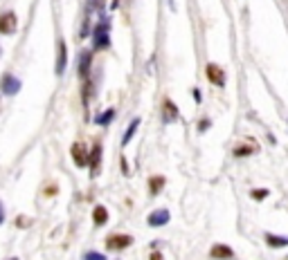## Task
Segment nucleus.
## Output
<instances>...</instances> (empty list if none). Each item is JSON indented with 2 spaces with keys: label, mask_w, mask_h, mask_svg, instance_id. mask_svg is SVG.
I'll list each match as a JSON object with an SVG mask.
<instances>
[{
  "label": "nucleus",
  "mask_w": 288,
  "mask_h": 260,
  "mask_svg": "<svg viewBox=\"0 0 288 260\" xmlns=\"http://www.w3.org/2000/svg\"><path fill=\"white\" fill-rule=\"evenodd\" d=\"M93 45L95 50H106L111 45V23H108V18L101 16L97 27L93 29Z\"/></svg>",
  "instance_id": "obj_1"
},
{
  "label": "nucleus",
  "mask_w": 288,
  "mask_h": 260,
  "mask_svg": "<svg viewBox=\"0 0 288 260\" xmlns=\"http://www.w3.org/2000/svg\"><path fill=\"white\" fill-rule=\"evenodd\" d=\"M131 244H133V238L124 236V233H115V236L106 238V249L108 251H122V249L131 247Z\"/></svg>",
  "instance_id": "obj_2"
},
{
  "label": "nucleus",
  "mask_w": 288,
  "mask_h": 260,
  "mask_svg": "<svg viewBox=\"0 0 288 260\" xmlns=\"http://www.w3.org/2000/svg\"><path fill=\"white\" fill-rule=\"evenodd\" d=\"M0 92L7 94V97H14V94L20 92V81L14 74H5L0 81Z\"/></svg>",
  "instance_id": "obj_3"
},
{
  "label": "nucleus",
  "mask_w": 288,
  "mask_h": 260,
  "mask_svg": "<svg viewBox=\"0 0 288 260\" xmlns=\"http://www.w3.org/2000/svg\"><path fill=\"white\" fill-rule=\"evenodd\" d=\"M18 29V23H16V14L14 12H5L2 16H0V34H14Z\"/></svg>",
  "instance_id": "obj_4"
},
{
  "label": "nucleus",
  "mask_w": 288,
  "mask_h": 260,
  "mask_svg": "<svg viewBox=\"0 0 288 260\" xmlns=\"http://www.w3.org/2000/svg\"><path fill=\"white\" fill-rule=\"evenodd\" d=\"M205 72H207V79H210V83H212V86H218V87L225 86V72H223V68H221V65L210 63Z\"/></svg>",
  "instance_id": "obj_5"
},
{
  "label": "nucleus",
  "mask_w": 288,
  "mask_h": 260,
  "mask_svg": "<svg viewBox=\"0 0 288 260\" xmlns=\"http://www.w3.org/2000/svg\"><path fill=\"white\" fill-rule=\"evenodd\" d=\"M180 119V112H178L176 104L171 99H165L162 101V123H173Z\"/></svg>",
  "instance_id": "obj_6"
},
{
  "label": "nucleus",
  "mask_w": 288,
  "mask_h": 260,
  "mask_svg": "<svg viewBox=\"0 0 288 260\" xmlns=\"http://www.w3.org/2000/svg\"><path fill=\"white\" fill-rule=\"evenodd\" d=\"M169 211L167 208H155L153 213H149V226H162V225H167L169 222Z\"/></svg>",
  "instance_id": "obj_7"
},
{
  "label": "nucleus",
  "mask_w": 288,
  "mask_h": 260,
  "mask_svg": "<svg viewBox=\"0 0 288 260\" xmlns=\"http://www.w3.org/2000/svg\"><path fill=\"white\" fill-rule=\"evenodd\" d=\"M210 256H212L214 260H232L234 258V251H232L228 244H214V247L210 249Z\"/></svg>",
  "instance_id": "obj_8"
},
{
  "label": "nucleus",
  "mask_w": 288,
  "mask_h": 260,
  "mask_svg": "<svg viewBox=\"0 0 288 260\" xmlns=\"http://www.w3.org/2000/svg\"><path fill=\"white\" fill-rule=\"evenodd\" d=\"M90 65H93V54H90L88 50H83V52L79 54V76H81V79H88Z\"/></svg>",
  "instance_id": "obj_9"
},
{
  "label": "nucleus",
  "mask_w": 288,
  "mask_h": 260,
  "mask_svg": "<svg viewBox=\"0 0 288 260\" xmlns=\"http://www.w3.org/2000/svg\"><path fill=\"white\" fill-rule=\"evenodd\" d=\"M72 157H75V164L79 168H83V166H88V151H86V146H81V144H75L72 146Z\"/></svg>",
  "instance_id": "obj_10"
},
{
  "label": "nucleus",
  "mask_w": 288,
  "mask_h": 260,
  "mask_svg": "<svg viewBox=\"0 0 288 260\" xmlns=\"http://www.w3.org/2000/svg\"><path fill=\"white\" fill-rule=\"evenodd\" d=\"M65 65H68V47L63 41H59V56H57V76H63Z\"/></svg>",
  "instance_id": "obj_11"
},
{
  "label": "nucleus",
  "mask_w": 288,
  "mask_h": 260,
  "mask_svg": "<svg viewBox=\"0 0 288 260\" xmlns=\"http://www.w3.org/2000/svg\"><path fill=\"white\" fill-rule=\"evenodd\" d=\"M88 164L93 166V175H97V171H99V164H101V146L99 144L93 146V153H90Z\"/></svg>",
  "instance_id": "obj_12"
},
{
  "label": "nucleus",
  "mask_w": 288,
  "mask_h": 260,
  "mask_svg": "<svg viewBox=\"0 0 288 260\" xmlns=\"http://www.w3.org/2000/svg\"><path fill=\"white\" fill-rule=\"evenodd\" d=\"M266 243L275 249H282V247H288V238L286 236H275V233H266Z\"/></svg>",
  "instance_id": "obj_13"
},
{
  "label": "nucleus",
  "mask_w": 288,
  "mask_h": 260,
  "mask_svg": "<svg viewBox=\"0 0 288 260\" xmlns=\"http://www.w3.org/2000/svg\"><path fill=\"white\" fill-rule=\"evenodd\" d=\"M162 186H165V177H162V175H153V177L149 179V191H151V195H158V193L162 191Z\"/></svg>",
  "instance_id": "obj_14"
},
{
  "label": "nucleus",
  "mask_w": 288,
  "mask_h": 260,
  "mask_svg": "<svg viewBox=\"0 0 288 260\" xmlns=\"http://www.w3.org/2000/svg\"><path fill=\"white\" fill-rule=\"evenodd\" d=\"M93 220H95V225H97V226L106 225V220H108V211H106V207H95V211H93Z\"/></svg>",
  "instance_id": "obj_15"
},
{
  "label": "nucleus",
  "mask_w": 288,
  "mask_h": 260,
  "mask_svg": "<svg viewBox=\"0 0 288 260\" xmlns=\"http://www.w3.org/2000/svg\"><path fill=\"white\" fill-rule=\"evenodd\" d=\"M257 151H259L257 144H252V146H239V148H234V157H248V155H254Z\"/></svg>",
  "instance_id": "obj_16"
},
{
  "label": "nucleus",
  "mask_w": 288,
  "mask_h": 260,
  "mask_svg": "<svg viewBox=\"0 0 288 260\" xmlns=\"http://www.w3.org/2000/svg\"><path fill=\"white\" fill-rule=\"evenodd\" d=\"M137 126H140V119H133V121H131V126H129V130H126V133H124V137H122V146H126L131 139H133V135H135Z\"/></svg>",
  "instance_id": "obj_17"
},
{
  "label": "nucleus",
  "mask_w": 288,
  "mask_h": 260,
  "mask_svg": "<svg viewBox=\"0 0 288 260\" xmlns=\"http://www.w3.org/2000/svg\"><path fill=\"white\" fill-rule=\"evenodd\" d=\"M113 119H115V110H113V108H108L106 112H104V115H101V117H97L95 121L99 123V126H106V123H111Z\"/></svg>",
  "instance_id": "obj_18"
},
{
  "label": "nucleus",
  "mask_w": 288,
  "mask_h": 260,
  "mask_svg": "<svg viewBox=\"0 0 288 260\" xmlns=\"http://www.w3.org/2000/svg\"><path fill=\"white\" fill-rule=\"evenodd\" d=\"M83 260H106V256H101L99 251H88V254L83 256Z\"/></svg>",
  "instance_id": "obj_19"
},
{
  "label": "nucleus",
  "mask_w": 288,
  "mask_h": 260,
  "mask_svg": "<svg viewBox=\"0 0 288 260\" xmlns=\"http://www.w3.org/2000/svg\"><path fill=\"white\" fill-rule=\"evenodd\" d=\"M252 197L254 200H266V197H268V191H266V189H257V191H252Z\"/></svg>",
  "instance_id": "obj_20"
},
{
  "label": "nucleus",
  "mask_w": 288,
  "mask_h": 260,
  "mask_svg": "<svg viewBox=\"0 0 288 260\" xmlns=\"http://www.w3.org/2000/svg\"><path fill=\"white\" fill-rule=\"evenodd\" d=\"M210 128V119H203V121L198 123V130H207Z\"/></svg>",
  "instance_id": "obj_21"
},
{
  "label": "nucleus",
  "mask_w": 288,
  "mask_h": 260,
  "mask_svg": "<svg viewBox=\"0 0 288 260\" xmlns=\"http://www.w3.org/2000/svg\"><path fill=\"white\" fill-rule=\"evenodd\" d=\"M5 222V208H2V204H0V225Z\"/></svg>",
  "instance_id": "obj_22"
},
{
  "label": "nucleus",
  "mask_w": 288,
  "mask_h": 260,
  "mask_svg": "<svg viewBox=\"0 0 288 260\" xmlns=\"http://www.w3.org/2000/svg\"><path fill=\"white\" fill-rule=\"evenodd\" d=\"M151 260H162V254H158V251H153V254H151Z\"/></svg>",
  "instance_id": "obj_23"
},
{
  "label": "nucleus",
  "mask_w": 288,
  "mask_h": 260,
  "mask_svg": "<svg viewBox=\"0 0 288 260\" xmlns=\"http://www.w3.org/2000/svg\"><path fill=\"white\" fill-rule=\"evenodd\" d=\"M194 99H196V101H198V104H200V101H203V97H200V90H194Z\"/></svg>",
  "instance_id": "obj_24"
},
{
  "label": "nucleus",
  "mask_w": 288,
  "mask_h": 260,
  "mask_svg": "<svg viewBox=\"0 0 288 260\" xmlns=\"http://www.w3.org/2000/svg\"><path fill=\"white\" fill-rule=\"evenodd\" d=\"M0 54H2V50H0Z\"/></svg>",
  "instance_id": "obj_25"
},
{
  "label": "nucleus",
  "mask_w": 288,
  "mask_h": 260,
  "mask_svg": "<svg viewBox=\"0 0 288 260\" xmlns=\"http://www.w3.org/2000/svg\"><path fill=\"white\" fill-rule=\"evenodd\" d=\"M14 260H16V258H14Z\"/></svg>",
  "instance_id": "obj_26"
}]
</instances>
